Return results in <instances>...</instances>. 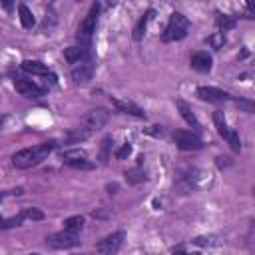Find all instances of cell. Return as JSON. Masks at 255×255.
<instances>
[{
    "instance_id": "cell-1",
    "label": "cell",
    "mask_w": 255,
    "mask_h": 255,
    "mask_svg": "<svg viewBox=\"0 0 255 255\" xmlns=\"http://www.w3.org/2000/svg\"><path fill=\"white\" fill-rule=\"evenodd\" d=\"M54 145H56L54 141H44V143L34 145V147H24V149H20V151H16V153L12 155V163H14V167H18V169L34 167V165L42 163V161L50 155V151L54 149Z\"/></svg>"
},
{
    "instance_id": "cell-2",
    "label": "cell",
    "mask_w": 255,
    "mask_h": 255,
    "mask_svg": "<svg viewBox=\"0 0 255 255\" xmlns=\"http://www.w3.org/2000/svg\"><path fill=\"white\" fill-rule=\"evenodd\" d=\"M187 32H189V20L181 12H173L169 16L165 32L161 34V40L163 42H177V40H183L187 36Z\"/></svg>"
},
{
    "instance_id": "cell-3",
    "label": "cell",
    "mask_w": 255,
    "mask_h": 255,
    "mask_svg": "<svg viewBox=\"0 0 255 255\" xmlns=\"http://www.w3.org/2000/svg\"><path fill=\"white\" fill-rule=\"evenodd\" d=\"M98 16H100V4L94 2L90 6V12L86 14V18L80 22L78 26V32H76V38L80 40L82 46H90L92 42V36L96 32V26H98Z\"/></svg>"
},
{
    "instance_id": "cell-4",
    "label": "cell",
    "mask_w": 255,
    "mask_h": 255,
    "mask_svg": "<svg viewBox=\"0 0 255 255\" xmlns=\"http://www.w3.org/2000/svg\"><path fill=\"white\" fill-rule=\"evenodd\" d=\"M213 122H215V128H217V131H219V135L231 145V149L233 151H239L241 149V139H239V135H237V131L235 129H231L229 126H227V120H225V116H223V112H213Z\"/></svg>"
},
{
    "instance_id": "cell-5",
    "label": "cell",
    "mask_w": 255,
    "mask_h": 255,
    "mask_svg": "<svg viewBox=\"0 0 255 255\" xmlns=\"http://www.w3.org/2000/svg\"><path fill=\"white\" fill-rule=\"evenodd\" d=\"M173 141L177 143L179 149H185V151L201 149V147H203L201 137H199L195 131H191V129H175V131H173Z\"/></svg>"
},
{
    "instance_id": "cell-6",
    "label": "cell",
    "mask_w": 255,
    "mask_h": 255,
    "mask_svg": "<svg viewBox=\"0 0 255 255\" xmlns=\"http://www.w3.org/2000/svg\"><path fill=\"white\" fill-rule=\"evenodd\" d=\"M46 245L52 247V249H72V247H78L80 245V237L78 233H70V231H60V233H54L50 237H46Z\"/></svg>"
},
{
    "instance_id": "cell-7",
    "label": "cell",
    "mask_w": 255,
    "mask_h": 255,
    "mask_svg": "<svg viewBox=\"0 0 255 255\" xmlns=\"http://www.w3.org/2000/svg\"><path fill=\"white\" fill-rule=\"evenodd\" d=\"M94 72H96V62L90 58V60H84V62L76 64V66L72 68L70 76H72V82H74L76 86H84V84H88V82L92 80Z\"/></svg>"
},
{
    "instance_id": "cell-8",
    "label": "cell",
    "mask_w": 255,
    "mask_h": 255,
    "mask_svg": "<svg viewBox=\"0 0 255 255\" xmlns=\"http://www.w3.org/2000/svg\"><path fill=\"white\" fill-rule=\"evenodd\" d=\"M122 243H124V233L122 231H116V233H110L104 239H100L96 243V251L100 255H116L120 251Z\"/></svg>"
},
{
    "instance_id": "cell-9",
    "label": "cell",
    "mask_w": 255,
    "mask_h": 255,
    "mask_svg": "<svg viewBox=\"0 0 255 255\" xmlns=\"http://www.w3.org/2000/svg\"><path fill=\"white\" fill-rule=\"evenodd\" d=\"M108 120H110V112L104 110V108H96V110H92V112H88V114L84 116L82 126H84L86 129H90V131H96V129L104 128V126L108 124Z\"/></svg>"
},
{
    "instance_id": "cell-10",
    "label": "cell",
    "mask_w": 255,
    "mask_h": 255,
    "mask_svg": "<svg viewBox=\"0 0 255 255\" xmlns=\"http://www.w3.org/2000/svg\"><path fill=\"white\" fill-rule=\"evenodd\" d=\"M62 159H64L66 165H70L74 169H94L96 167L94 161H90L88 155H86V151H82V149L66 151V153H62Z\"/></svg>"
},
{
    "instance_id": "cell-11",
    "label": "cell",
    "mask_w": 255,
    "mask_h": 255,
    "mask_svg": "<svg viewBox=\"0 0 255 255\" xmlns=\"http://www.w3.org/2000/svg\"><path fill=\"white\" fill-rule=\"evenodd\" d=\"M14 88H16V92H20L26 98H42L44 96V88H40L36 82L26 80V78H16Z\"/></svg>"
},
{
    "instance_id": "cell-12",
    "label": "cell",
    "mask_w": 255,
    "mask_h": 255,
    "mask_svg": "<svg viewBox=\"0 0 255 255\" xmlns=\"http://www.w3.org/2000/svg\"><path fill=\"white\" fill-rule=\"evenodd\" d=\"M197 96L205 102H211V104H221V102H227L231 100V96L219 88H213V86H199L197 88Z\"/></svg>"
},
{
    "instance_id": "cell-13",
    "label": "cell",
    "mask_w": 255,
    "mask_h": 255,
    "mask_svg": "<svg viewBox=\"0 0 255 255\" xmlns=\"http://www.w3.org/2000/svg\"><path fill=\"white\" fill-rule=\"evenodd\" d=\"M64 60L68 62V64H80V62H84V60H90V46H70V48H66L64 50Z\"/></svg>"
},
{
    "instance_id": "cell-14",
    "label": "cell",
    "mask_w": 255,
    "mask_h": 255,
    "mask_svg": "<svg viewBox=\"0 0 255 255\" xmlns=\"http://www.w3.org/2000/svg\"><path fill=\"white\" fill-rule=\"evenodd\" d=\"M112 106L122 112V114H129V116H135V118H145V112L133 104V102H128V100H118V98H112Z\"/></svg>"
},
{
    "instance_id": "cell-15",
    "label": "cell",
    "mask_w": 255,
    "mask_h": 255,
    "mask_svg": "<svg viewBox=\"0 0 255 255\" xmlns=\"http://www.w3.org/2000/svg\"><path fill=\"white\" fill-rule=\"evenodd\" d=\"M175 106H177V110H179V116L185 120V124H187L193 131H199V129H201V126H199V122H197V118H195V114H193L191 106H189L187 102H183V100H177V102H175Z\"/></svg>"
},
{
    "instance_id": "cell-16",
    "label": "cell",
    "mask_w": 255,
    "mask_h": 255,
    "mask_svg": "<svg viewBox=\"0 0 255 255\" xmlns=\"http://www.w3.org/2000/svg\"><path fill=\"white\" fill-rule=\"evenodd\" d=\"M189 64H191V68L197 70V72H209L213 60H211V56H209L207 52H195V54L189 58Z\"/></svg>"
},
{
    "instance_id": "cell-17",
    "label": "cell",
    "mask_w": 255,
    "mask_h": 255,
    "mask_svg": "<svg viewBox=\"0 0 255 255\" xmlns=\"http://www.w3.org/2000/svg\"><path fill=\"white\" fill-rule=\"evenodd\" d=\"M22 70L28 72V74H34V76H50V70L44 62L40 60H24L22 62Z\"/></svg>"
},
{
    "instance_id": "cell-18",
    "label": "cell",
    "mask_w": 255,
    "mask_h": 255,
    "mask_svg": "<svg viewBox=\"0 0 255 255\" xmlns=\"http://www.w3.org/2000/svg\"><path fill=\"white\" fill-rule=\"evenodd\" d=\"M153 16V10H147L139 20H137V24L133 26V40L135 42H139L141 38H143V32H145V26H147V22H149V18Z\"/></svg>"
},
{
    "instance_id": "cell-19",
    "label": "cell",
    "mask_w": 255,
    "mask_h": 255,
    "mask_svg": "<svg viewBox=\"0 0 255 255\" xmlns=\"http://www.w3.org/2000/svg\"><path fill=\"white\" fill-rule=\"evenodd\" d=\"M18 14H20V24H22V28L30 30V28L34 26V22H36L32 10H30L26 4H20V6H18Z\"/></svg>"
},
{
    "instance_id": "cell-20",
    "label": "cell",
    "mask_w": 255,
    "mask_h": 255,
    "mask_svg": "<svg viewBox=\"0 0 255 255\" xmlns=\"http://www.w3.org/2000/svg\"><path fill=\"white\" fill-rule=\"evenodd\" d=\"M64 229L70 233H80L84 229V217L82 215H72L64 221Z\"/></svg>"
},
{
    "instance_id": "cell-21",
    "label": "cell",
    "mask_w": 255,
    "mask_h": 255,
    "mask_svg": "<svg viewBox=\"0 0 255 255\" xmlns=\"http://www.w3.org/2000/svg\"><path fill=\"white\" fill-rule=\"evenodd\" d=\"M90 133H92L90 129H86L84 126H80V128L72 129V131L66 135V143H78V141H84V139H86Z\"/></svg>"
},
{
    "instance_id": "cell-22",
    "label": "cell",
    "mask_w": 255,
    "mask_h": 255,
    "mask_svg": "<svg viewBox=\"0 0 255 255\" xmlns=\"http://www.w3.org/2000/svg\"><path fill=\"white\" fill-rule=\"evenodd\" d=\"M235 24H237V20H235L233 16H227V14H219V16H217V28H219V34L233 30Z\"/></svg>"
},
{
    "instance_id": "cell-23",
    "label": "cell",
    "mask_w": 255,
    "mask_h": 255,
    "mask_svg": "<svg viewBox=\"0 0 255 255\" xmlns=\"http://www.w3.org/2000/svg\"><path fill=\"white\" fill-rule=\"evenodd\" d=\"M124 175H126L128 183H133V185H135V183H143V181L147 179V177H145V173H143L139 167H131V169H128Z\"/></svg>"
},
{
    "instance_id": "cell-24",
    "label": "cell",
    "mask_w": 255,
    "mask_h": 255,
    "mask_svg": "<svg viewBox=\"0 0 255 255\" xmlns=\"http://www.w3.org/2000/svg\"><path fill=\"white\" fill-rule=\"evenodd\" d=\"M233 104L237 106V110H241L245 114H255V100H251V98H235Z\"/></svg>"
},
{
    "instance_id": "cell-25",
    "label": "cell",
    "mask_w": 255,
    "mask_h": 255,
    "mask_svg": "<svg viewBox=\"0 0 255 255\" xmlns=\"http://www.w3.org/2000/svg\"><path fill=\"white\" fill-rule=\"evenodd\" d=\"M24 219H26V213H24V211H20L18 215L4 219V221H2V229H10V227H16V225H22V221H24Z\"/></svg>"
},
{
    "instance_id": "cell-26",
    "label": "cell",
    "mask_w": 255,
    "mask_h": 255,
    "mask_svg": "<svg viewBox=\"0 0 255 255\" xmlns=\"http://www.w3.org/2000/svg\"><path fill=\"white\" fill-rule=\"evenodd\" d=\"M24 213H26V219H32V221H42L44 219V211H40L36 207H28V209H24Z\"/></svg>"
},
{
    "instance_id": "cell-27",
    "label": "cell",
    "mask_w": 255,
    "mask_h": 255,
    "mask_svg": "<svg viewBox=\"0 0 255 255\" xmlns=\"http://www.w3.org/2000/svg\"><path fill=\"white\" fill-rule=\"evenodd\" d=\"M207 42H209V44H211V46H213L215 50H219V48H223V44H225V36L217 32V34L209 36V38H207Z\"/></svg>"
},
{
    "instance_id": "cell-28",
    "label": "cell",
    "mask_w": 255,
    "mask_h": 255,
    "mask_svg": "<svg viewBox=\"0 0 255 255\" xmlns=\"http://www.w3.org/2000/svg\"><path fill=\"white\" fill-rule=\"evenodd\" d=\"M129 153H131V145H129V143H124V145L116 151V157H118V159H126Z\"/></svg>"
},
{
    "instance_id": "cell-29",
    "label": "cell",
    "mask_w": 255,
    "mask_h": 255,
    "mask_svg": "<svg viewBox=\"0 0 255 255\" xmlns=\"http://www.w3.org/2000/svg\"><path fill=\"white\" fill-rule=\"evenodd\" d=\"M104 147H102V161H108V149L112 145V137H104Z\"/></svg>"
},
{
    "instance_id": "cell-30",
    "label": "cell",
    "mask_w": 255,
    "mask_h": 255,
    "mask_svg": "<svg viewBox=\"0 0 255 255\" xmlns=\"http://www.w3.org/2000/svg\"><path fill=\"white\" fill-rule=\"evenodd\" d=\"M147 133H151V135H161L163 133V129H161V126H151L149 129H145Z\"/></svg>"
},
{
    "instance_id": "cell-31",
    "label": "cell",
    "mask_w": 255,
    "mask_h": 255,
    "mask_svg": "<svg viewBox=\"0 0 255 255\" xmlns=\"http://www.w3.org/2000/svg\"><path fill=\"white\" fill-rule=\"evenodd\" d=\"M173 255H187V253L183 251V247H177V249L173 251Z\"/></svg>"
},
{
    "instance_id": "cell-32",
    "label": "cell",
    "mask_w": 255,
    "mask_h": 255,
    "mask_svg": "<svg viewBox=\"0 0 255 255\" xmlns=\"http://www.w3.org/2000/svg\"><path fill=\"white\" fill-rule=\"evenodd\" d=\"M247 10L255 14V2H247Z\"/></svg>"
},
{
    "instance_id": "cell-33",
    "label": "cell",
    "mask_w": 255,
    "mask_h": 255,
    "mask_svg": "<svg viewBox=\"0 0 255 255\" xmlns=\"http://www.w3.org/2000/svg\"><path fill=\"white\" fill-rule=\"evenodd\" d=\"M189 255H201V253H189Z\"/></svg>"
},
{
    "instance_id": "cell-34",
    "label": "cell",
    "mask_w": 255,
    "mask_h": 255,
    "mask_svg": "<svg viewBox=\"0 0 255 255\" xmlns=\"http://www.w3.org/2000/svg\"><path fill=\"white\" fill-rule=\"evenodd\" d=\"M30 255H38V253H30Z\"/></svg>"
},
{
    "instance_id": "cell-35",
    "label": "cell",
    "mask_w": 255,
    "mask_h": 255,
    "mask_svg": "<svg viewBox=\"0 0 255 255\" xmlns=\"http://www.w3.org/2000/svg\"><path fill=\"white\" fill-rule=\"evenodd\" d=\"M253 195H255V187H253Z\"/></svg>"
}]
</instances>
